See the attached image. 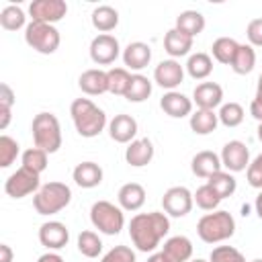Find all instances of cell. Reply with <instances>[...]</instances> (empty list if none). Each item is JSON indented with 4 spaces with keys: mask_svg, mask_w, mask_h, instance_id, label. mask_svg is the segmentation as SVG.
Instances as JSON below:
<instances>
[{
    "mask_svg": "<svg viewBox=\"0 0 262 262\" xmlns=\"http://www.w3.org/2000/svg\"><path fill=\"white\" fill-rule=\"evenodd\" d=\"M0 115H2L0 129H6V127H8V123H10V108H0Z\"/></svg>",
    "mask_w": 262,
    "mask_h": 262,
    "instance_id": "obj_49",
    "label": "cell"
},
{
    "mask_svg": "<svg viewBox=\"0 0 262 262\" xmlns=\"http://www.w3.org/2000/svg\"><path fill=\"white\" fill-rule=\"evenodd\" d=\"M74 182L82 188H94L102 182V168L96 162H80L74 168Z\"/></svg>",
    "mask_w": 262,
    "mask_h": 262,
    "instance_id": "obj_22",
    "label": "cell"
},
{
    "mask_svg": "<svg viewBox=\"0 0 262 262\" xmlns=\"http://www.w3.org/2000/svg\"><path fill=\"white\" fill-rule=\"evenodd\" d=\"M23 166L33 170L35 174H41L47 168V151L41 147H29L23 151Z\"/></svg>",
    "mask_w": 262,
    "mask_h": 262,
    "instance_id": "obj_38",
    "label": "cell"
},
{
    "mask_svg": "<svg viewBox=\"0 0 262 262\" xmlns=\"http://www.w3.org/2000/svg\"><path fill=\"white\" fill-rule=\"evenodd\" d=\"M78 250H80V254H84L86 258H96V256L102 252V242H100V237H98L94 231L86 229V231H82V233L78 235Z\"/></svg>",
    "mask_w": 262,
    "mask_h": 262,
    "instance_id": "obj_35",
    "label": "cell"
},
{
    "mask_svg": "<svg viewBox=\"0 0 262 262\" xmlns=\"http://www.w3.org/2000/svg\"><path fill=\"white\" fill-rule=\"evenodd\" d=\"M25 12H23V8L20 6H14V4H10V6H4L2 8V12H0V25H2V29H6V31H18L23 25H25Z\"/></svg>",
    "mask_w": 262,
    "mask_h": 262,
    "instance_id": "obj_36",
    "label": "cell"
},
{
    "mask_svg": "<svg viewBox=\"0 0 262 262\" xmlns=\"http://www.w3.org/2000/svg\"><path fill=\"white\" fill-rule=\"evenodd\" d=\"M160 106H162V111L166 115H170L174 119H182V117L192 113V100L186 98L182 92H176V90L166 92L162 96V100H160Z\"/></svg>",
    "mask_w": 262,
    "mask_h": 262,
    "instance_id": "obj_18",
    "label": "cell"
},
{
    "mask_svg": "<svg viewBox=\"0 0 262 262\" xmlns=\"http://www.w3.org/2000/svg\"><path fill=\"white\" fill-rule=\"evenodd\" d=\"M90 221L98 231L106 235H117L125 225V215L121 207L108 201H96L90 209Z\"/></svg>",
    "mask_w": 262,
    "mask_h": 262,
    "instance_id": "obj_6",
    "label": "cell"
},
{
    "mask_svg": "<svg viewBox=\"0 0 262 262\" xmlns=\"http://www.w3.org/2000/svg\"><path fill=\"white\" fill-rule=\"evenodd\" d=\"M168 231H170V219L166 217V213L160 211L137 213L129 223L131 242L139 252H154Z\"/></svg>",
    "mask_w": 262,
    "mask_h": 262,
    "instance_id": "obj_1",
    "label": "cell"
},
{
    "mask_svg": "<svg viewBox=\"0 0 262 262\" xmlns=\"http://www.w3.org/2000/svg\"><path fill=\"white\" fill-rule=\"evenodd\" d=\"M172 262H188L192 256V242L186 235H172L164 242L162 250Z\"/></svg>",
    "mask_w": 262,
    "mask_h": 262,
    "instance_id": "obj_24",
    "label": "cell"
},
{
    "mask_svg": "<svg viewBox=\"0 0 262 262\" xmlns=\"http://www.w3.org/2000/svg\"><path fill=\"white\" fill-rule=\"evenodd\" d=\"M248 182H250V186L262 190V154H258L250 162V166H248Z\"/></svg>",
    "mask_w": 262,
    "mask_h": 262,
    "instance_id": "obj_43",
    "label": "cell"
},
{
    "mask_svg": "<svg viewBox=\"0 0 262 262\" xmlns=\"http://www.w3.org/2000/svg\"><path fill=\"white\" fill-rule=\"evenodd\" d=\"M209 262H246V258L233 246H217L211 250Z\"/></svg>",
    "mask_w": 262,
    "mask_h": 262,
    "instance_id": "obj_41",
    "label": "cell"
},
{
    "mask_svg": "<svg viewBox=\"0 0 262 262\" xmlns=\"http://www.w3.org/2000/svg\"><path fill=\"white\" fill-rule=\"evenodd\" d=\"M254 207H256V213H258V217L262 219V190H260V194L256 196V203H254Z\"/></svg>",
    "mask_w": 262,
    "mask_h": 262,
    "instance_id": "obj_51",
    "label": "cell"
},
{
    "mask_svg": "<svg viewBox=\"0 0 262 262\" xmlns=\"http://www.w3.org/2000/svg\"><path fill=\"white\" fill-rule=\"evenodd\" d=\"M121 53V47H119V41L117 37L108 35V33H100L92 39L90 43V57L94 63L98 66H108L113 63Z\"/></svg>",
    "mask_w": 262,
    "mask_h": 262,
    "instance_id": "obj_11",
    "label": "cell"
},
{
    "mask_svg": "<svg viewBox=\"0 0 262 262\" xmlns=\"http://www.w3.org/2000/svg\"><path fill=\"white\" fill-rule=\"evenodd\" d=\"M192 199H194L196 207H201L203 211H215V209L219 207V203L223 201L211 184H203V186H199L196 192L192 194Z\"/></svg>",
    "mask_w": 262,
    "mask_h": 262,
    "instance_id": "obj_34",
    "label": "cell"
},
{
    "mask_svg": "<svg viewBox=\"0 0 262 262\" xmlns=\"http://www.w3.org/2000/svg\"><path fill=\"white\" fill-rule=\"evenodd\" d=\"M117 199H119L121 209H125V211H137L145 203V188L141 184H137V182H127V184H123L119 188Z\"/></svg>",
    "mask_w": 262,
    "mask_h": 262,
    "instance_id": "obj_23",
    "label": "cell"
},
{
    "mask_svg": "<svg viewBox=\"0 0 262 262\" xmlns=\"http://www.w3.org/2000/svg\"><path fill=\"white\" fill-rule=\"evenodd\" d=\"M258 139H260V141H262V123H260V125H258Z\"/></svg>",
    "mask_w": 262,
    "mask_h": 262,
    "instance_id": "obj_53",
    "label": "cell"
},
{
    "mask_svg": "<svg viewBox=\"0 0 262 262\" xmlns=\"http://www.w3.org/2000/svg\"><path fill=\"white\" fill-rule=\"evenodd\" d=\"M252 262H262V258H256V260H252Z\"/></svg>",
    "mask_w": 262,
    "mask_h": 262,
    "instance_id": "obj_55",
    "label": "cell"
},
{
    "mask_svg": "<svg viewBox=\"0 0 262 262\" xmlns=\"http://www.w3.org/2000/svg\"><path fill=\"white\" fill-rule=\"evenodd\" d=\"M194 205L192 192L186 186H172L162 196V207L170 217H184Z\"/></svg>",
    "mask_w": 262,
    "mask_h": 262,
    "instance_id": "obj_9",
    "label": "cell"
},
{
    "mask_svg": "<svg viewBox=\"0 0 262 262\" xmlns=\"http://www.w3.org/2000/svg\"><path fill=\"white\" fill-rule=\"evenodd\" d=\"M182 78H184V70H182V66L176 59H164L154 70L156 84L162 86V88H168V92L174 90L182 82Z\"/></svg>",
    "mask_w": 262,
    "mask_h": 262,
    "instance_id": "obj_13",
    "label": "cell"
},
{
    "mask_svg": "<svg viewBox=\"0 0 262 262\" xmlns=\"http://www.w3.org/2000/svg\"><path fill=\"white\" fill-rule=\"evenodd\" d=\"M76 131L82 137H96L106 127V115L90 98H76L70 106Z\"/></svg>",
    "mask_w": 262,
    "mask_h": 262,
    "instance_id": "obj_2",
    "label": "cell"
},
{
    "mask_svg": "<svg viewBox=\"0 0 262 262\" xmlns=\"http://www.w3.org/2000/svg\"><path fill=\"white\" fill-rule=\"evenodd\" d=\"M221 166H223V164H221V158H219L215 151H209V149L199 151V154L192 158V162H190L192 174L199 176V178H209V176H213L215 172L221 170Z\"/></svg>",
    "mask_w": 262,
    "mask_h": 262,
    "instance_id": "obj_21",
    "label": "cell"
},
{
    "mask_svg": "<svg viewBox=\"0 0 262 262\" xmlns=\"http://www.w3.org/2000/svg\"><path fill=\"white\" fill-rule=\"evenodd\" d=\"M100 262H135V252L129 246H115L102 256Z\"/></svg>",
    "mask_w": 262,
    "mask_h": 262,
    "instance_id": "obj_42",
    "label": "cell"
},
{
    "mask_svg": "<svg viewBox=\"0 0 262 262\" xmlns=\"http://www.w3.org/2000/svg\"><path fill=\"white\" fill-rule=\"evenodd\" d=\"M151 59V47L143 41H133L123 49V61L129 70H143Z\"/></svg>",
    "mask_w": 262,
    "mask_h": 262,
    "instance_id": "obj_20",
    "label": "cell"
},
{
    "mask_svg": "<svg viewBox=\"0 0 262 262\" xmlns=\"http://www.w3.org/2000/svg\"><path fill=\"white\" fill-rule=\"evenodd\" d=\"M18 143L10 135H0V168H8L18 156Z\"/></svg>",
    "mask_w": 262,
    "mask_h": 262,
    "instance_id": "obj_40",
    "label": "cell"
},
{
    "mask_svg": "<svg viewBox=\"0 0 262 262\" xmlns=\"http://www.w3.org/2000/svg\"><path fill=\"white\" fill-rule=\"evenodd\" d=\"M70 201H72V190L63 182H47L33 196V205L39 215L59 213L70 205Z\"/></svg>",
    "mask_w": 262,
    "mask_h": 262,
    "instance_id": "obj_4",
    "label": "cell"
},
{
    "mask_svg": "<svg viewBox=\"0 0 262 262\" xmlns=\"http://www.w3.org/2000/svg\"><path fill=\"white\" fill-rule=\"evenodd\" d=\"M78 86L82 92H86L90 96L104 94V92H108V74L104 70H98V68L86 70L78 78Z\"/></svg>",
    "mask_w": 262,
    "mask_h": 262,
    "instance_id": "obj_17",
    "label": "cell"
},
{
    "mask_svg": "<svg viewBox=\"0 0 262 262\" xmlns=\"http://www.w3.org/2000/svg\"><path fill=\"white\" fill-rule=\"evenodd\" d=\"M186 72L190 74V78L194 80H205L211 72H213V59L207 53H192L186 61Z\"/></svg>",
    "mask_w": 262,
    "mask_h": 262,
    "instance_id": "obj_32",
    "label": "cell"
},
{
    "mask_svg": "<svg viewBox=\"0 0 262 262\" xmlns=\"http://www.w3.org/2000/svg\"><path fill=\"white\" fill-rule=\"evenodd\" d=\"M192 262H207V260H201V258H196V260H192Z\"/></svg>",
    "mask_w": 262,
    "mask_h": 262,
    "instance_id": "obj_54",
    "label": "cell"
},
{
    "mask_svg": "<svg viewBox=\"0 0 262 262\" xmlns=\"http://www.w3.org/2000/svg\"><path fill=\"white\" fill-rule=\"evenodd\" d=\"M108 135L117 143H129L137 135V121L131 115H115V119L108 123Z\"/></svg>",
    "mask_w": 262,
    "mask_h": 262,
    "instance_id": "obj_16",
    "label": "cell"
},
{
    "mask_svg": "<svg viewBox=\"0 0 262 262\" xmlns=\"http://www.w3.org/2000/svg\"><path fill=\"white\" fill-rule=\"evenodd\" d=\"M154 158V145L147 137L143 139H133L129 143V147L125 149V160L129 166L133 168H141V166H147Z\"/></svg>",
    "mask_w": 262,
    "mask_h": 262,
    "instance_id": "obj_19",
    "label": "cell"
},
{
    "mask_svg": "<svg viewBox=\"0 0 262 262\" xmlns=\"http://www.w3.org/2000/svg\"><path fill=\"white\" fill-rule=\"evenodd\" d=\"M221 164L229 170V172H242L250 166V149L246 147L244 141L231 139L223 145L221 149Z\"/></svg>",
    "mask_w": 262,
    "mask_h": 262,
    "instance_id": "obj_12",
    "label": "cell"
},
{
    "mask_svg": "<svg viewBox=\"0 0 262 262\" xmlns=\"http://www.w3.org/2000/svg\"><path fill=\"white\" fill-rule=\"evenodd\" d=\"M25 41L35 51H39L43 55H49V53H53L59 47L61 39H59V31L53 25L31 20L27 25V29H25Z\"/></svg>",
    "mask_w": 262,
    "mask_h": 262,
    "instance_id": "obj_7",
    "label": "cell"
},
{
    "mask_svg": "<svg viewBox=\"0 0 262 262\" xmlns=\"http://www.w3.org/2000/svg\"><path fill=\"white\" fill-rule=\"evenodd\" d=\"M237 47H239V43L235 39H231V37H219V39H215L211 51H213V57L219 63L231 66V61H233V57L237 53Z\"/></svg>",
    "mask_w": 262,
    "mask_h": 262,
    "instance_id": "obj_29",
    "label": "cell"
},
{
    "mask_svg": "<svg viewBox=\"0 0 262 262\" xmlns=\"http://www.w3.org/2000/svg\"><path fill=\"white\" fill-rule=\"evenodd\" d=\"M256 96H262V74L258 76V88H256Z\"/></svg>",
    "mask_w": 262,
    "mask_h": 262,
    "instance_id": "obj_52",
    "label": "cell"
},
{
    "mask_svg": "<svg viewBox=\"0 0 262 262\" xmlns=\"http://www.w3.org/2000/svg\"><path fill=\"white\" fill-rule=\"evenodd\" d=\"M207 184H211V186L217 190V194H219L221 199L231 196V194L235 192V186H237L235 178H233L229 172H223V170H219V172H215L213 176H209V178H207Z\"/></svg>",
    "mask_w": 262,
    "mask_h": 262,
    "instance_id": "obj_33",
    "label": "cell"
},
{
    "mask_svg": "<svg viewBox=\"0 0 262 262\" xmlns=\"http://www.w3.org/2000/svg\"><path fill=\"white\" fill-rule=\"evenodd\" d=\"M219 117L215 115V111H205V108H196V113L190 115V129L196 135H209L217 129Z\"/></svg>",
    "mask_w": 262,
    "mask_h": 262,
    "instance_id": "obj_28",
    "label": "cell"
},
{
    "mask_svg": "<svg viewBox=\"0 0 262 262\" xmlns=\"http://www.w3.org/2000/svg\"><path fill=\"white\" fill-rule=\"evenodd\" d=\"M246 35H248V41L252 47H262V18H254L248 23V29H246Z\"/></svg>",
    "mask_w": 262,
    "mask_h": 262,
    "instance_id": "obj_44",
    "label": "cell"
},
{
    "mask_svg": "<svg viewBox=\"0 0 262 262\" xmlns=\"http://www.w3.org/2000/svg\"><path fill=\"white\" fill-rule=\"evenodd\" d=\"M192 100L199 108L215 111L223 100V88L217 82H201L192 92Z\"/></svg>",
    "mask_w": 262,
    "mask_h": 262,
    "instance_id": "obj_15",
    "label": "cell"
},
{
    "mask_svg": "<svg viewBox=\"0 0 262 262\" xmlns=\"http://www.w3.org/2000/svg\"><path fill=\"white\" fill-rule=\"evenodd\" d=\"M37 262H63V258L59 256V254H53V252H47V254H43V256H39V260Z\"/></svg>",
    "mask_w": 262,
    "mask_h": 262,
    "instance_id": "obj_48",
    "label": "cell"
},
{
    "mask_svg": "<svg viewBox=\"0 0 262 262\" xmlns=\"http://www.w3.org/2000/svg\"><path fill=\"white\" fill-rule=\"evenodd\" d=\"M196 233L205 244H219L235 233V219L229 211H213L199 219Z\"/></svg>",
    "mask_w": 262,
    "mask_h": 262,
    "instance_id": "obj_3",
    "label": "cell"
},
{
    "mask_svg": "<svg viewBox=\"0 0 262 262\" xmlns=\"http://www.w3.org/2000/svg\"><path fill=\"white\" fill-rule=\"evenodd\" d=\"M174 29H178L180 33L194 39L205 29V16L199 10H184L176 16V27Z\"/></svg>",
    "mask_w": 262,
    "mask_h": 262,
    "instance_id": "obj_26",
    "label": "cell"
},
{
    "mask_svg": "<svg viewBox=\"0 0 262 262\" xmlns=\"http://www.w3.org/2000/svg\"><path fill=\"white\" fill-rule=\"evenodd\" d=\"M39 188H41L39 174H35L33 170H29L25 166H20L16 172H12L4 182V190L12 199H23L31 192H37Z\"/></svg>",
    "mask_w": 262,
    "mask_h": 262,
    "instance_id": "obj_8",
    "label": "cell"
},
{
    "mask_svg": "<svg viewBox=\"0 0 262 262\" xmlns=\"http://www.w3.org/2000/svg\"><path fill=\"white\" fill-rule=\"evenodd\" d=\"M14 92L8 84H0V108H12Z\"/></svg>",
    "mask_w": 262,
    "mask_h": 262,
    "instance_id": "obj_45",
    "label": "cell"
},
{
    "mask_svg": "<svg viewBox=\"0 0 262 262\" xmlns=\"http://www.w3.org/2000/svg\"><path fill=\"white\" fill-rule=\"evenodd\" d=\"M0 262H12V250L8 244H0Z\"/></svg>",
    "mask_w": 262,
    "mask_h": 262,
    "instance_id": "obj_47",
    "label": "cell"
},
{
    "mask_svg": "<svg viewBox=\"0 0 262 262\" xmlns=\"http://www.w3.org/2000/svg\"><path fill=\"white\" fill-rule=\"evenodd\" d=\"M149 94H151V82L141 74H133L129 88L125 92V98L129 102H143L149 98Z\"/></svg>",
    "mask_w": 262,
    "mask_h": 262,
    "instance_id": "obj_30",
    "label": "cell"
},
{
    "mask_svg": "<svg viewBox=\"0 0 262 262\" xmlns=\"http://www.w3.org/2000/svg\"><path fill=\"white\" fill-rule=\"evenodd\" d=\"M33 141L35 147H41L47 154H55L61 147V127L55 115L39 113L33 119Z\"/></svg>",
    "mask_w": 262,
    "mask_h": 262,
    "instance_id": "obj_5",
    "label": "cell"
},
{
    "mask_svg": "<svg viewBox=\"0 0 262 262\" xmlns=\"http://www.w3.org/2000/svg\"><path fill=\"white\" fill-rule=\"evenodd\" d=\"M90 18H92V27L96 31H100V33H108V31H113L119 25V12L113 6H108V4L96 6L92 10Z\"/></svg>",
    "mask_w": 262,
    "mask_h": 262,
    "instance_id": "obj_27",
    "label": "cell"
},
{
    "mask_svg": "<svg viewBox=\"0 0 262 262\" xmlns=\"http://www.w3.org/2000/svg\"><path fill=\"white\" fill-rule=\"evenodd\" d=\"M217 117L225 127H237L244 121V106L237 104V102H227L219 108Z\"/></svg>",
    "mask_w": 262,
    "mask_h": 262,
    "instance_id": "obj_39",
    "label": "cell"
},
{
    "mask_svg": "<svg viewBox=\"0 0 262 262\" xmlns=\"http://www.w3.org/2000/svg\"><path fill=\"white\" fill-rule=\"evenodd\" d=\"M70 231L61 221H47L39 227V242L49 250H59L68 244Z\"/></svg>",
    "mask_w": 262,
    "mask_h": 262,
    "instance_id": "obj_14",
    "label": "cell"
},
{
    "mask_svg": "<svg viewBox=\"0 0 262 262\" xmlns=\"http://www.w3.org/2000/svg\"><path fill=\"white\" fill-rule=\"evenodd\" d=\"M254 66H256V51H254V47L252 45H239L237 53H235V57L231 61V70L235 74H239V76H246V74H250L254 70Z\"/></svg>",
    "mask_w": 262,
    "mask_h": 262,
    "instance_id": "obj_31",
    "label": "cell"
},
{
    "mask_svg": "<svg viewBox=\"0 0 262 262\" xmlns=\"http://www.w3.org/2000/svg\"><path fill=\"white\" fill-rule=\"evenodd\" d=\"M164 49L172 57H182L192 49V37L180 33L178 29H170L164 37Z\"/></svg>",
    "mask_w": 262,
    "mask_h": 262,
    "instance_id": "obj_25",
    "label": "cell"
},
{
    "mask_svg": "<svg viewBox=\"0 0 262 262\" xmlns=\"http://www.w3.org/2000/svg\"><path fill=\"white\" fill-rule=\"evenodd\" d=\"M147 262H172L164 252H156V254H151L149 258H147Z\"/></svg>",
    "mask_w": 262,
    "mask_h": 262,
    "instance_id": "obj_50",
    "label": "cell"
},
{
    "mask_svg": "<svg viewBox=\"0 0 262 262\" xmlns=\"http://www.w3.org/2000/svg\"><path fill=\"white\" fill-rule=\"evenodd\" d=\"M106 74H108V92L125 96V92L129 88V82H131V74L125 68H113Z\"/></svg>",
    "mask_w": 262,
    "mask_h": 262,
    "instance_id": "obj_37",
    "label": "cell"
},
{
    "mask_svg": "<svg viewBox=\"0 0 262 262\" xmlns=\"http://www.w3.org/2000/svg\"><path fill=\"white\" fill-rule=\"evenodd\" d=\"M68 12V4L63 0H33L29 4V14L37 23L53 25L61 20Z\"/></svg>",
    "mask_w": 262,
    "mask_h": 262,
    "instance_id": "obj_10",
    "label": "cell"
},
{
    "mask_svg": "<svg viewBox=\"0 0 262 262\" xmlns=\"http://www.w3.org/2000/svg\"><path fill=\"white\" fill-rule=\"evenodd\" d=\"M250 115H252L258 123H262V96H256V98L252 100V104H250Z\"/></svg>",
    "mask_w": 262,
    "mask_h": 262,
    "instance_id": "obj_46",
    "label": "cell"
}]
</instances>
